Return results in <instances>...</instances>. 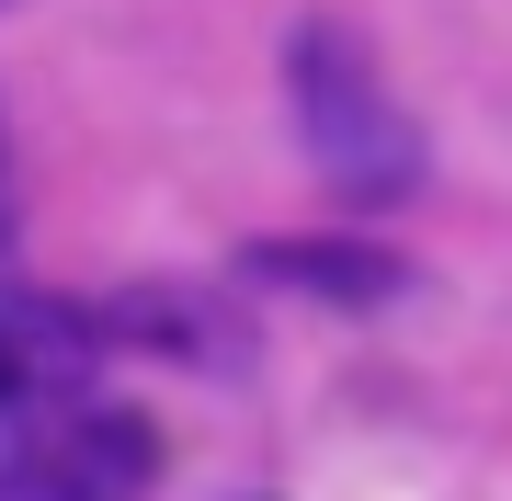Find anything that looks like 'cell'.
I'll return each mask as SVG.
<instances>
[{"mask_svg": "<svg viewBox=\"0 0 512 501\" xmlns=\"http://www.w3.org/2000/svg\"><path fill=\"white\" fill-rule=\"evenodd\" d=\"M285 114L296 149L342 205H399L421 194V126L399 114V92L376 80V57L342 23H296L285 35Z\"/></svg>", "mask_w": 512, "mask_h": 501, "instance_id": "1", "label": "cell"}, {"mask_svg": "<svg viewBox=\"0 0 512 501\" xmlns=\"http://www.w3.org/2000/svg\"><path fill=\"white\" fill-rule=\"evenodd\" d=\"M160 422L114 399H0V501H148Z\"/></svg>", "mask_w": 512, "mask_h": 501, "instance_id": "2", "label": "cell"}, {"mask_svg": "<svg viewBox=\"0 0 512 501\" xmlns=\"http://www.w3.org/2000/svg\"><path fill=\"white\" fill-rule=\"evenodd\" d=\"M251 274H262V285H296V297L387 308V297L410 285V262H387V251H353V240H251Z\"/></svg>", "mask_w": 512, "mask_h": 501, "instance_id": "3", "label": "cell"}]
</instances>
